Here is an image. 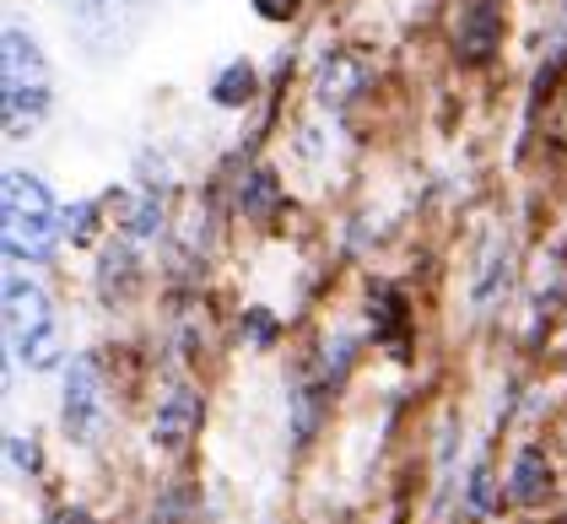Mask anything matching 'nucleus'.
<instances>
[{
	"instance_id": "obj_1",
	"label": "nucleus",
	"mask_w": 567,
	"mask_h": 524,
	"mask_svg": "<svg viewBox=\"0 0 567 524\" xmlns=\"http://www.w3.org/2000/svg\"><path fill=\"white\" fill-rule=\"evenodd\" d=\"M0 233L11 265H49L65 244V212L54 206L49 184L28 168H11L0 189Z\"/></svg>"
},
{
	"instance_id": "obj_2",
	"label": "nucleus",
	"mask_w": 567,
	"mask_h": 524,
	"mask_svg": "<svg viewBox=\"0 0 567 524\" xmlns=\"http://www.w3.org/2000/svg\"><path fill=\"white\" fill-rule=\"evenodd\" d=\"M6 347L17 362H28L33 373H49L65 357V336H60V319H54V304H49L44 281L28 276L22 265L6 270Z\"/></svg>"
},
{
	"instance_id": "obj_3",
	"label": "nucleus",
	"mask_w": 567,
	"mask_h": 524,
	"mask_svg": "<svg viewBox=\"0 0 567 524\" xmlns=\"http://www.w3.org/2000/svg\"><path fill=\"white\" fill-rule=\"evenodd\" d=\"M0 92H6V135L22 141L49 120V60L39 39L22 22H6L0 33Z\"/></svg>"
},
{
	"instance_id": "obj_4",
	"label": "nucleus",
	"mask_w": 567,
	"mask_h": 524,
	"mask_svg": "<svg viewBox=\"0 0 567 524\" xmlns=\"http://www.w3.org/2000/svg\"><path fill=\"white\" fill-rule=\"evenodd\" d=\"M60 428L71 443H97L109 428V379L103 362L82 351L65 362V390H60Z\"/></svg>"
},
{
	"instance_id": "obj_5",
	"label": "nucleus",
	"mask_w": 567,
	"mask_h": 524,
	"mask_svg": "<svg viewBox=\"0 0 567 524\" xmlns=\"http://www.w3.org/2000/svg\"><path fill=\"white\" fill-rule=\"evenodd\" d=\"M200 417H206L200 390L174 384V390L157 400V411H152V449H163V454H184V449L195 443V433H200Z\"/></svg>"
},
{
	"instance_id": "obj_6",
	"label": "nucleus",
	"mask_w": 567,
	"mask_h": 524,
	"mask_svg": "<svg viewBox=\"0 0 567 524\" xmlns=\"http://www.w3.org/2000/svg\"><path fill=\"white\" fill-rule=\"evenodd\" d=\"M368 330H373V341L390 351L394 362H405L411 357V330H416V319H411V298L390 287V281H379L373 292H368Z\"/></svg>"
},
{
	"instance_id": "obj_7",
	"label": "nucleus",
	"mask_w": 567,
	"mask_h": 524,
	"mask_svg": "<svg viewBox=\"0 0 567 524\" xmlns=\"http://www.w3.org/2000/svg\"><path fill=\"white\" fill-rule=\"evenodd\" d=\"M503 49V6L497 0H476L460 11V28H454V54L460 65H492Z\"/></svg>"
},
{
	"instance_id": "obj_8",
	"label": "nucleus",
	"mask_w": 567,
	"mask_h": 524,
	"mask_svg": "<svg viewBox=\"0 0 567 524\" xmlns=\"http://www.w3.org/2000/svg\"><path fill=\"white\" fill-rule=\"evenodd\" d=\"M557 497V471H551V460L535 449V443H524L519 454H514V465H508V503H519V508H546Z\"/></svg>"
},
{
	"instance_id": "obj_9",
	"label": "nucleus",
	"mask_w": 567,
	"mask_h": 524,
	"mask_svg": "<svg viewBox=\"0 0 567 524\" xmlns=\"http://www.w3.org/2000/svg\"><path fill=\"white\" fill-rule=\"evenodd\" d=\"M233 206H238V217H249V222H276V217H281V206H287V189H281L276 168H270V163H249V168L238 174Z\"/></svg>"
},
{
	"instance_id": "obj_10",
	"label": "nucleus",
	"mask_w": 567,
	"mask_h": 524,
	"mask_svg": "<svg viewBox=\"0 0 567 524\" xmlns=\"http://www.w3.org/2000/svg\"><path fill=\"white\" fill-rule=\"evenodd\" d=\"M362 88H368V60H362V54L336 49V54H324V60H319V82H313V92H319V103H324V109H347Z\"/></svg>"
},
{
	"instance_id": "obj_11",
	"label": "nucleus",
	"mask_w": 567,
	"mask_h": 524,
	"mask_svg": "<svg viewBox=\"0 0 567 524\" xmlns=\"http://www.w3.org/2000/svg\"><path fill=\"white\" fill-rule=\"evenodd\" d=\"M255 92H260L255 65H249V60H233V65H221V76L212 82V103H217V109H249Z\"/></svg>"
},
{
	"instance_id": "obj_12",
	"label": "nucleus",
	"mask_w": 567,
	"mask_h": 524,
	"mask_svg": "<svg viewBox=\"0 0 567 524\" xmlns=\"http://www.w3.org/2000/svg\"><path fill=\"white\" fill-rule=\"evenodd\" d=\"M503 508V492H497V471H492V460H481L471 481H465V520L471 524H486L492 514Z\"/></svg>"
},
{
	"instance_id": "obj_13",
	"label": "nucleus",
	"mask_w": 567,
	"mask_h": 524,
	"mask_svg": "<svg viewBox=\"0 0 567 524\" xmlns=\"http://www.w3.org/2000/svg\"><path fill=\"white\" fill-rule=\"evenodd\" d=\"M97 227H103V206H97V201L65 206V244H71V249H92V244H97Z\"/></svg>"
},
{
	"instance_id": "obj_14",
	"label": "nucleus",
	"mask_w": 567,
	"mask_h": 524,
	"mask_svg": "<svg viewBox=\"0 0 567 524\" xmlns=\"http://www.w3.org/2000/svg\"><path fill=\"white\" fill-rule=\"evenodd\" d=\"M238 330L249 336V347H276V336H281V319H276L270 308H244Z\"/></svg>"
},
{
	"instance_id": "obj_15",
	"label": "nucleus",
	"mask_w": 567,
	"mask_h": 524,
	"mask_svg": "<svg viewBox=\"0 0 567 524\" xmlns=\"http://www.w3.org/2000/svg\"><path fill=\"white\" fill-rule=\"evenodd\" d=\"M6 449H11V465H17V471L39 476V465H44V460H39V443H33V438L11 433V438H6Z\"/></svg>"
},
{
	"instance_id": "obj_16",
	"label": "nucleus",
	"mask_w": 567,
	"mask_h": 524,
	"mask_svg": "<svg viewBox=\"0 0 567 524\" xmlns=\"http://www.w3.org/2000/svg\"><path fill=\"white\" fill-rule=\"evenodd\" d=\"M249 6L260 11L265 22H276V28H287V22H292V17L303 11V0H249Z\"/></svg>"
},
{
	"instance_id": "obj_17",
	"label": "nucleus",
	"mask_w": 567,
	"mask_h": 524,
	"mask_svg": "<svg viewBox=\"0 0 567 524\" xmlns=\"http://www.w3.org/2000/svg\"><path fill=\"white\" fill-rule=\"evenodd\" d=\"M44 524H97V520H92L82 503H60V508H54V514H49Z\"/></svg>"
}]
</instances>
